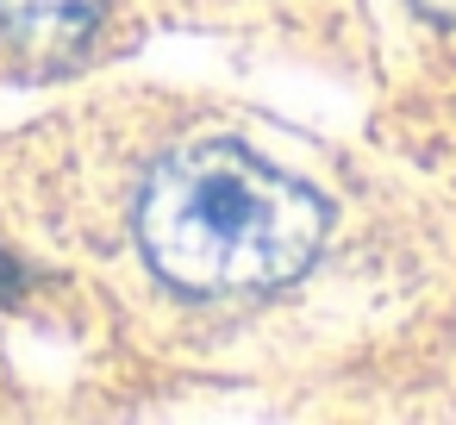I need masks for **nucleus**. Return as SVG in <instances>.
Listing matches in <instances>:
<instances>
[{"label": "nucleus", "mask_w": 456, "mask_h": 425, "mask_svg": "<svg viewBox=\"0 0 456 425\" xmlns=\"http://www.w3.org/2000/svg\"><path fill=\"white\" fill-rule=\"evenodd\" d=\"M144 263L182 294H269L313 269L325 200L232 138L169 151L138 194Z\"/></svg>", "instance_id": "nucleus-1"}, {"label": "nucleus", "mask_w": 456, "mask_h": 425, "mask_svg": "<svg viewBox=\"0 0 456 425\" xmlns=\"http://www.w3.org/2000/svg\"><path fill=\"white\" fill-rule=\"evenodd\" d=\"M107 0H0V51L20 57L38 76L82 63L101 32Z\"/></svg>", "instance_id": "nucleus-2"}, {"label": "nucleus", "mask_w": 456, "mask_h": 425, "mask_svg": "<svg viewBox=\"0 0 456 425\" xmlns=\"http://www.w3.org/2000/svg\"><path fill=\"white\" fill-rule=\"evenodd\" d=\"M412 7L425 20H437V26H456V0H412Z\"/></svg>", "instance_id": "nucleus-3"}]
</instances>
